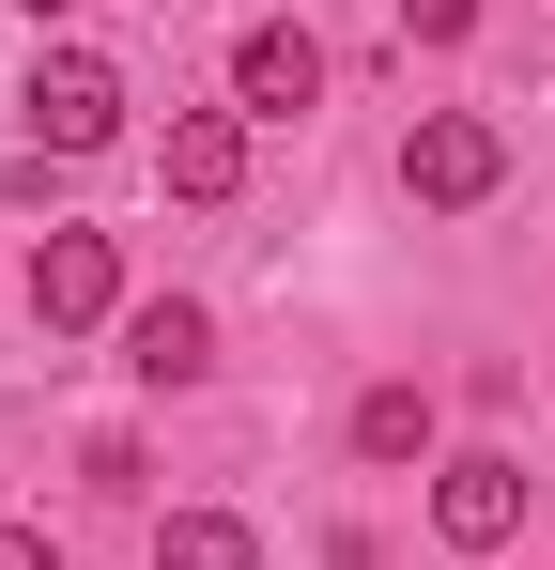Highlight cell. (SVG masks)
I'll return each instance as SVG.
<instances>
[{"instance_id":"obj_1","label":"cell","mask_w":555,"mask_h":570,"mask_svg":"<svg viewBox=\"0 0 555 570\" xmlns=\"http://www.w3.org/2000/svg\"><path fill=\"white\" fill-rule=\"evenodd\" d=\"M494 186H509V139H494L478 108H432V124L401 139V200H417V216H478Z\"/></svg>"},{"instance_id":"obj_2","label":"cell","mask_w":555,"mask_h":570,"mask_svg":"<svg viewBox=\"0 0 555 570\" xmlns=\"http://www.w3.org/2000/svg\"><path fill=\"white\" fill-rule=\"evenodd\" d=\"M16 108H31V155H108V139H124V62H93V47H47Z\"/></svg>"},{"instance_id":"obj_3","label":"cell","mask_w":555,"mask_h":570,"mask_svg":"<svg viewBox=\"0 0 555 570\" xmlns=\"http://www.w3.org/2000/svg\"><path fill=\"white\" fill-rule=\"evenodd\" d=\"M432 540H448V556H509V540H525V463H509V448H448V463H432Z\"/></svg>"},{"instance_id":"obj_4","label":"cell","mask_w":555,"mask_h":570,"mask_svg":"<svg viewBox=\"0 0 555 570\" xmlns=\"http://www.w3.org/2000/svg\"><path fill=\"white\" fill-rule=\"evenodd\" d=\"M108 308H124V247H108V232H47V247H31V324H47V340H93Z\"/></svg>"},{"instance_id":"obj_5","label":"cell","mask_w":555,"mask_h":570,"mask_svg":"<svg viewBox=\"0 0 555 570\" xmlns=\"http://www.w3.org/2000/svg\"><path fill=\"white\" fill-rule=\"evenodd\" d=\"M232 108H247V124H293V108H324V31H309V16H263V31L232 47Z\"/></svg>"},{"instance_id":"obj_6","label":"cell","mask_w":555,"mask_h":570,"mask_svg":"<svg viewBox=\"0 0 555 570\" xmlns=\"http://www.w3.org/2000/svg\"><path fill=\"white\" fill-rule=\"evenodd\" d=\"M124 371H139V385H201V371H216V324H201L185 293H155V308H124Z\"/></svg>"},{"instance_id":"obj_7","label":"cell","mask_w":555,"mask_h":570,"mask_svg":"<svg viewBox=\"0 0 555 570\" xmlns=\"http://www.w3.org/2000/svg\"><path fill=\"white\" fill-rule=\"evenodd\" d=\"M247 186V108H185L171 124V200H232Z\"/></svg>"},{"instance_id":"obj_8","label":"cell","mask_w":555,"mask_h":570,"mask_svg":"<svg viewBox=\"0 0 555 570\" xmlns=\"http://www.w3.org/2000/svg\"><path fill=\"white\" fill-rule=\"evenodd\" d=\"M356 463H432V385H370L356 401Z\"/></svg>"},{"instance_id":"obj_9","label":"cell","mask_w":555,"mask_h":570,"mask_svg":"<svg viewBox=\"0 0 555 570\" xmlns=\"http://www.w3.org/2000/svg\"><path fill=\"white\" fill-rule=\"evenodd\" d=\"M155 570H263V540H247L232 509H171V524H155Z\"/></svg>"},{"instance_id":"obj_10","label":"cell","mask_w":555,"mask_h":570,"mask_svg":"<svg viewBox=\"0 0 555 570\" xmlns=\"http://www.w3.org/2000/svg\"><path fill=\"white\" fill-rule=\"evenodd\" d=\"M401 31H417V47H463V31H478V0H401Z\"/></svg>"},{"instance_id":"obj_11","label":"cell","mask_w":555,"mask_h":570,"mask_svg":"<svg viewBox=\"0 0 555 570\" xmlns=\"http://www.w3.org/2000/svg\"><path fill=\"white\" fill-rule=\"evenodd\" d=\"M0 570H62V540L47 524H0Z\"/></svg>"},{"instance_id":"obj_12","label":"cell","mask_w":555,"mask_h":570,"mask_svg":"<svg viewBox=\"0 0 555 570\" xmlns=\"http://www.w3.org/2000/svg\"><path fill=\"white\" fill-rule=\"evenodd\" d=\"M16 16H78V0H16Z\"/></svg>"}]
</instances>
